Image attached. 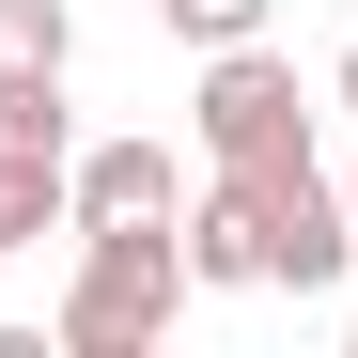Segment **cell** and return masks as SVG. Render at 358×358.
Returning <instances> with one entry per match:
<instances>
[{
    "instance_id": "1",
    "label": "cell",
    "mask_w": 358,
    "mask_h": 358,
    "mask_svg": "<svg viewBox=\"0 0 358 358\" xmlns=\"http://www.w3.org/2000/svg\"><path fill=\"white\" fill-rule=\"evenodd\" d=\"M187 296H203V280H187V218H94L63 312H47V343H63V358H141V343H171Z\"/></svg>"
},
{
    "instance_id": "2",
    "label": "cell",
    "mask_w": 358,
    "mask_h": 358,
    "mask_svg": "<svg viewBox=\"0 0 358 358\" xmlns=\"http://www.w3.org/2000/svg\"><path fill=\"white\" fill-rule=\"evenodd\" d=\"M187 141H203V171H296V156H312V94H296V63H280L265 31L250 47H203Z\"/></svg>"
},
{
    "instance_id": "3",
    "label": "cell",
    "mask_w": 358,
    "mask_h": 358,
    "mask_svg": "<svg viewBox=\"0 0 358 358\" xmlns=\"http://www.w3.org/2000/svg\"><path fill=\"white\" fill-rule=\"evenodd\" d=\"M250 203H265V280L280 296H343V265H358V203H343V171H250Z\"/></svg>"
},
{
    "instance_id": "4",
    "label": "cell",
    "mask_w": 358,
    "mask_h": 358,
    "mask_svg": "<svg viewBox=\"0 0 358 358\" xmlns=\"http://www.w3.org/2000/svg\"><path fill=\"white\" fill-rule=\"evenodd\" d=\"M63 218H187V171H171V141H78L63 156Z\"/></svg>"
},
{
    "instance_id": "5",
    "label": "cell",
    "mask_w": 358,
    "mask_h": 358,
    "mask_svg": "<svg viewBox=\"0 0 358 358\" xmlns=\"http://www.w3.org/2000/svg\"><path fill=\"white\" fill-rule=\"evenodd\" d=\"M187 280H203V296L265 280V203H250V171H203V187H187Z\"/></svg>"
},
{
    "instance_id": "6",
    "label": "cell",
    "mask_w": 358,
    "mask_h": 358,
    "mask_svg": "<svg viewBox=\"0 0 358 358\" xmlns=\"http://www.w3.org/2000/svg\"><path fill=\"white\" fill-rule=\"evenodd\" d=\"M0 156H78V125H63V63H16V78H0Z\"/></svg>"
},
{
    "instance_id": "7",
    "label": "cell",
    "mask_w": 358,
    "mask_h": 358,
    "mask_svg": "<svg viewBox=\"0 0 358 358\" xmlns=\"http://www.w3.org/2000/svg\"><path fill=\"white\" fill-rule=\"evenodd\" d=\"M16 63H78V16L63 0H0V78Z\"/></svg>"
},
{
    "instance_id": "8",
    "label": "cell",
    "mask_w": 358,
    "mask_h": 358,
    "mask_svg": "<svg viewBox=\"0 0 358 358\" xmlns=\"http://www.w3.org/2000/svg\"><path fill=\"white\" fill-rule=\"evenodd\" d=\"M156 16H171V47H250L280 0H156Z\"/></svg>"
},
{
    "instance_id": "9",
    "label": "cell",
    "mask_w": 358,
    "mask_h": 358,
    "mask_svg": "<svg viewBox=\"0 0 358 358\" xmlns=\"http://www.w3.org/2000/svg\"><path fill=\"white\" fill-rule=\"evenodd\" d=\"M327 109H343V125H358V47H343V63H327Z\"/></svg>"
},
{
    "instance_id": "10",
    "label": "cell",
    "mask_w": 358,
    "mask_h": 358,
    "mask_svg": "<svg viewBox=\"0 0 358 358\" xmlns=\"http://www.w3.org/2000/svg\"><path fill=\"white\" fill-rule=\"evenodd\" d=\"M0 265H16V234H0Z\"/></svg>"
},
{
    "instance_id": "11",
    "label": "cell",
    "mask_w": 358,
    "mask_h": 358,
    "mask_svg": "<svg viewBox=\"0 0 358 358\" xmlns=\"http://www.w3.org/2000/svg\"><path fill=\"white\" fill-rule=\"evenodd\" d=\"M343 203H358V171H343Z\"/></svg>"
},
{
    "instance_id": "12",
    "label": "cell",
    "mask_w": 358,
    "mask_h": 358,
    "mask_svg": "<svg viewBox=\"0 0 358 358\" xmlns=\"http://www.w3.org/2000/svg\"><path fill=\"white\" fill-rule=\"evenodd\" d=\"M343 343H358V312H343Z\"/></svg>"
}]
</instances>
